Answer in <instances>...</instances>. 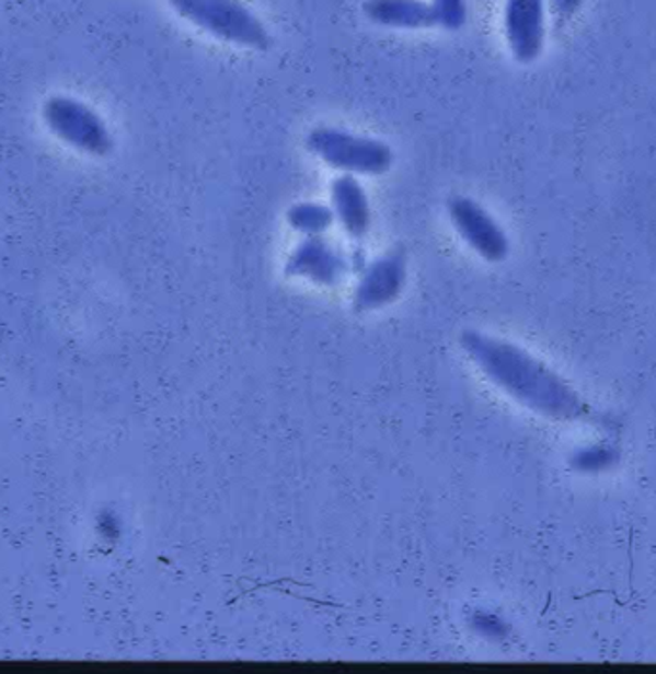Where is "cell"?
I'll use <instances>...</instances> for the list:
<instances>
[{
    "instance_id": "obj_1",
    "label": "cell",
    "mask_w": 656,
    "mask_h": 674,
    "mask_svg": "<svg viewBox=\"0 0 656 674\" xmlns=\"http://www.w3.org/2000/svg\"><path fill=\"white\" fill-rule=\"evenodd\" d=\"M461 345L490 382L536 412L559 420H582L589 416L584 400L568 383L517 345L476 329L463 332Z\"/></svg>"
},
{
    "instance_id": "obj_2",
    "label": "cell",
    "mask_w": 656,
    "mask_h": 674,
    "mask_svg": "<svg viewBox=\"0 0 656 674\" xmlns=\"http://www.w3.org/2000/svg\"><path fill=\"white\" fill-rule=\"evenodd\" d=\"M186 22L211 37L248 50L265 53L273 38L265 23L242 0H168Z\"/></svg>"
},
{
    "instance_id": "obj_3",
    "label": "cell",
    "mask_w": 656,
    "mask_h": 674,
    "mask_svg": "<svg viewBox=\"0 0 656 674\" xmlns=\"http://www.w3.org/2000/svg\"><path fill=\"white\" fill-rule=\"evenodd\" d=\"M309 152L342 175L379 176L394 165V150L379 138L349 130L317 127L306 138Z\"/></svg>"
},
{
    "instance_id": "obj_4",
    "label": "cell",
    "mask_w": 656,
    "mask_h": 674,
    "mask_svg": "<svg viewBox=\"0 0 656 674\" xmlns=\"http://www.w3.org/2000/svg\"><path fill=\"white\" fill-rule=\"evenodd\" d=\"M45 123L56 137L79 152L106 155L114 148L108 125L101 115L81 100L71 96H53L43 109Z\"/></svg>"
},
{
    "instance_id": "obj_5",
    "label": "cell",
    "mask_w": 656,
    "mask_h": 674,
    "mask_svg": "<svg viewBox=\"0 0 656 674\" xmlns=\"http://www.w3.org/2000/svg\"><path fill=\"white\" fill-rule=\"evenodd\" d=\"M448 213L459 236L479 253L482 259L499 263L509 255V237L502 224L469 196H453L448 201Z\"/></svg>"
},
{
    "instance_id": "obj_6",
    "label": "cell",
    "mask_w": 656,
    "mask_h": 674,
    "mask_svg": "<svg viewBox=\"0 0 656 674\" xmlns=\"http://www.w3.org/2000/svg\"><path fill=\"white\" fill-rule=\"evenodd\" d=\"M407 282V263L402 252L382 255L372 265L365 268L361 280L354 291L356 311H377L394 303L402 295Z\"/></svg>"
},
{
    "instance_id": "obj_7",
    "label": "cell",
    "mask_w": 656,
    "mask_h": 674,
    "mask_svg": "<svg viewBox=\"0 0 656 674\" xmlns=\"http://www.w3.org/2000/svg\"><path fill=\"white\" fill-rule=\"evenodd\" d=\"M505 37L510 53L520 63L540 58L545 43V4L543 0H507Z\"/></svg>"
},
{
    "instance_id": "obj_8",
    "label": "cell",
    "mask_w": 656,
    "mask_h": 674,
    "mask_svg": "<svg viewBox=\"0 0 656 674\" xmlns=\"http://www.w3.org/2000/svg\"><path fill=\"white\" fill-rule=\"evenodd\" d=\"M286 275L333 288L346 275V259L323 236H309L286 260Z\"/></svg>"
},
{
    "instance_id": "obj_9",
    "label": "cell",
    "mask_w": 656,
    "mask_h": 674,
    "mask_svg": "<svg viewBox=\"0 0 656 674\" xmlns=\"http://www.w3.org/2000/svg\"><path fill=\"white\" fill-rule=\"evenodd\" d=\"M334 217L352 237H364L371 229V204L364 184L354 175H341L331 186Z\"/></svg>"
},
{
    "instance_id": "obj_10",
    "label": "cell",
    "mask_w": 656,
    "mask_h": 674,
    "mask_svg": "<svg viewBox=\"0 0 656 674\" xmlns=\"http://www.w3.org/2000/svg\"><path fill=\"white\" fill-rule=\"evenodd\" d=\"M367 20L390 30H433L430 0H365Z\"/></svg>"
},
{
    "instance_id": "obj_11",
    "label": "cell",
    "mask_w": 656,
    "mask_h": 674,
    "mask_svg": "<svg viewBox=\"0 0 656 674\" xmlns=\"http://www.w3.org/2000/svg\"><path fill=\"white\" fill-rule=\"evenodd\" d=\"M336 217H334L333 207L323 206V204H313V201H303L288 209L286 221L290 224V229L300 232L303 236H323L324 232H329Z\"/></svg>"
},
{
    "instance_id": "obj_12",
    "label": "cell",
    "mask_w": 656,
    "mask_h": 674,
    "mask_svg": "<svg viewBox=\"0 0 656 674\" xmlns=\"http://www.w3.org/2000/svg\"><path fill=\"white\" fill-rule=\"evenodd\" d=\"M620 452L610 443L589 444L586 449H579L572 456V466L582 474H601L612 466H617Z\"/></svg>"
},
{
    "instance_id": "obj_13",
    "label": "cell",
    "mask_w": 656,
    "mask_h": 674,
    "mask_svg": "<svg viewBox=\"0 0 656 674\" xmlns=\"http://www.w3.org/2000/svg\"><path fill=\"white\" fill-rule=\"evenodd\" d=\"M436 27L459 31L467 23L469 7L467 0H430Z\"/></svg>"
},
{
    "instance_id": "obj_14",
    "label": "cell",
    "mask_w": 656,
    "mask_h": 674,
    "mask_svg": "<svg viewBox=\"0 0 656 674\" xmlns=\"http://www.w3.org/2000/svg\"><path fill=\"white\" fill-rule=\"evenodd\" d=\"M471 627L474 632L484 636L487 640H503L510 632V627L494 612H476L471 617Z\"/></svg>"
},
{
    "instance_id": "obj_15",
    "label": "cell",
    "mask_w": 656,
    "mask_h": 674,
    "mask_svg": "<svg viewBox=\"0 0 656 674\" xmlns=\"http://www.w3.org/2000/svg\"><path fill=\"white\" fill-rule=\"evenodd\" d=\"M551 4H553V10L561 20H568L578 12L579 7L584 4V0H551Z\"/></svg>"
}]
</instances>
